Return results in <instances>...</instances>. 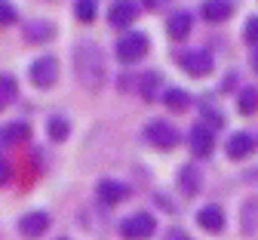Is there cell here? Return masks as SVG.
<instances>
[{
	"instance_id": "cell-1",
	"label": "cell",
	"mask_w": 258,
	"mask_h": 240,
	"mask_svg": "<svg viewBox=\"0 0 258 240\" xmlns=\"http://www.w3.org/2000/svg\"><path fill=\"white\" fill-rule=\"evenodd\" d=\"M71 62H74V77L83 89L89 92H99L108 80V62H105V53L99 43L92 40H77L74 43V53H71Z\"/></svg>"
},
{
	"instance_id": "cell-2",
	"label": "cell",
	"mask_w": 258,
	"mask_h": 240,
	"mask_svg": "<svg viewBox=\"0 0 258 240\" xmlns=\"http://www.w3.org/2000/svg\"><path fill=\"white\" fill-rule=\"evenodd\" d=\"M148 46H151V37L145 31H126L117 40V59L123 65H136L139 59L148 56Z\"/></svg>"
},
{
	"instance_id": "cell-3",
	"label": "cell",
	"mask_w": 258,
	"mask_h": 240,
	"mask_svg": "<svg viewBox=\"0 0 258 240\" xmlns=\"http://www.w3.org/2000/svg\"><path fill=\"white\" fill-rule=\"evenodd\" d=\"M142 135H145V142L151 148H157V151H172L178 145V129L172 123H166V120H151Z\"/></svg>"
},
{
	"instance_id": "cell-4",
	"label": "cell",
	"mask_w": 258,
	"mask_h": 240,
	"mask_svg": "<svg viewBox=\"0 0 258 240\" xmlns=\"http://www.w3.org/2000/svg\"><path fill=\"white\" fill-rule=\"evenodd\" d=\"M157 231V222L151 213H129L120 222V237L123 240H151Z\"/></svg>"
},
{
	"instance_id": "cell-5",
	"label": "cell",
	"mask_w": 258,
	"mask_h": 240,
	"mask_svg": "<svg viewBox=\"0 0 258 240\" xmlns=\"http://www.w3.org/2000/svg\"><path fill=\"white\" fill-rule=\"evenodd\" d=\"M28 77H31V83H34L37 89H49L58 80V62L52 56L34 59V62H31V68H28Z\"/></svg>"
},
{
	"instance_id": "cell-6",
	"label": "cell",
	"mask_w": 258,
	"mask_h": 240,
	"mask_svg": "<svg viewBox=\"0 0 258 240\" xmlns=\"http://www.w3.org/2000/svg\"><path fill=\"white\" fill-rule=\"evenodd\" d=\"M178 62H181V71L187 77H206L212 71V53L209 50H187L178 56Z\"/></svg>"
},
{
	"instance_id": "cell-7",
	"label": "cell",
	"mask_w": 258,
	"mask_h": 240,
	"mask_svg": "<svg viewBox=\"0 0 258 240\" xmlns=\"http://www.w3.org/2000/svg\"><path fill=\"white\" fill-rule=\"evenodd\" d=\"M187 148L194 151V157H212V151H215L212 126H206V123L190 126V129H187Z\"/></svg>"
},
{
	"instance_id": "cell-8",
	"label": "cell",
	"mask_w": 258,
	"mask_h": 240,
	"mask_svg": "<svg viewBox=\"0 0 258 240\" xmlns=\"http://www.w3.org/2000/svg\"><path fill=\"white\" fill-rule=\"evenodd\" d=\"M136 19H139V7H136V0H114L111 10H108V25H111V28H117V31L129 28Z\"/></svg>"
},
{
	"instance_id": "cell-9",
	"label": "cell",
	"mask_w": 258,
	"mask_h": 240,
	"mask_svg": "<svg viewBox=\"0 0 258 240\" xmlns=\"http://www.w3.org/2000/svg\"><path fill=\"white\" fill-rule=\"evenodd\" d=\"M95 194H99V200L105 203V207H117V203H123L129 197V185L117 182V179H102L99 185H95Z\"/></svg>"
},
{
	"instance_id": "cell-10",
	"label": "cell",
	"mask_w": 258,
	"mask_h": 240,
	"mask_svg": "<svg viewBox=\"0 0 258 240\" xmlns=\"http://www.w3.org/2000/svg\"><path fill=\"white\" fill-rule=\"evenodd\" d=\"M197 225L206 234H221L224 231V210L218 207V203H206V207L197 213Z\"/></svg>"
},
{
	"instance_id": "cell-11",
	"label": "cell",
	"mask_w": 258,
	"mask_h": 240,
	"mask_svg": "<svg viewBox=\"0 0 258 240\" xmlns=\"http://www.w3.org/2000/svg\"><path fill=\"white\" fill-rule=\"evenodd\" d=\"M49 228V216L43 213V210H34V213H25L22 219H19V234L22 237H40L43 231Z\"/></svg>"
},
{
	"instance_id": "cell-12",
	"label": "cell",
	"mask_w": 258,
	"mask_h": 240,
	"mask_svg": "<svg viewBox=\"0 0 258 240\" xmlns=\"http://www.w3.org/2000/svg\"><path fill=\"white\" fill-rule=\"evenodd\" d=\"M22 34H25V43H49L55 37V25L46 19H31Z\"/></svg>"
},
{
	"instance_id": "cell-13",
	"label": "cell",
	"mask_w": 258,
	"mask_h": 240,
	"mask_svg": "<svg viewBox=\"0 0 258 240\" xmlns=\"http://www.w3.org/2000/svg\"><path fill=\"white\" fill-rule=\"evenodd\" d=\"M175 185L184 197H194L200 191V169L194 166V163H181L178 166V173H175Z\"/></svg>"
},
{
	"instance_id": "cell-14",
	"label": "cell",
	"mask_w": 258,
	"mask_h": 240,
	"mask_svg": "<svg viewBox=\"0 0 258 240\" xmlns=\"http://www.w3.org/2000/svg\"><path fill=\"white\" fill-rule=\"evenodd\" d=\"M136 89L142 92V99H145V102H157L160 95H163V74L151 68V71H145V74L139 77Z\"/></svg>"
},
{
	"instance_id": "cell-15",
	"label": "cell",
	"mask_w": 258,
	"mask_h": 240,
	"mask_svg": "<svg viewBox=\"0 0 258 240\" xmlns=\"http://www.w3.org/2000/svg\"><path fill=\"white\" fill-rule=\"evenodd\" d=\"M224 151H228L231 160H243L246 154L255 151V135L252 132H234L228 139V145H224Z\"/></svg>"
},
{
	"instance_id": "cell-16",
	"label": "cell",
	"mask_w": 258,
	"mask_h": 240,
	"mask_svg": "<svg viewBox=\"0 0 258 240\" xmlns=\"http://www.w3.org/2000/svg\"><path fill=\"white\" fill-rule=\"evenodd\" d=\"M200 13L206 22H228L234 16V0H203Z\"/></svg>"
},
{
	"instance_id": "cell-17",
	"label": "cell",
	"mask_w": 258,
	"mask_h": 240,
	"mask_svg": "<svg viewBox=\"0 0 258 240\" xmlns=\"http://www.w3.org/2000/svg\"><path fill=\"white\" fill-rule=\"evenodd\" d=\"M31 139V126L25 120H13L0 129V145H22Z\"/></svg>"
},
{
	"instance_id": "cell-18",
	"label": "cell",
	"mask_w": 258,
	"mask_h": 240,
	"mask_svg": "<svg viewBox=\"0 0 258 240\" xmlns=\"http://www.w3.org/2000/svg\"><path fill=\"white\" fill-rule=\"evenodd\" d=\"M190 28H194V16H190V13H172V16L166 19V31H169L172 40H187Z\"/></svg>"
},
{
	"instance_id": "cell-19",
	"label": "cell",
	"mask_w": 258,
	"mask_h": 240,
	"mask_svg": "<svg viewBox=\"0 0 258 240\" xmlns=\"http://www.w3.org/2000/svg\"><path fill=\"white\" fill-rule=\"evenodd\" d=\"M19 95V80L13 74H0V111H7Z\"/></svg>"
},
{
	"instance_id": "cell-20",
	"label": "cell",
	"mask_w": 258,
	"mask_h": 240,
	"mask_svg": "<svg viewBox=\"0 0 258 240\" xmlns=\"http://www.w3.org/2000/svg\"><path fill=\"white\" fill-rule=\"evenodd\" d=\"M46 132H49L52 142H64V139L71 135V120L61 117V114H52V117L46 120Z\"/></svg>"
},
{
	"instance_id": "cell-21",
	"label": "cell",
	"mask_w": 258,
	"mask_h": 240,
	"mask_svg": "<svg viewBox=\"0 0 258 240\" xmlns=\"http://www.w3.org/2000/svg\"><path fill=\"white\" fill-rule=\"evenodd\" d=\"M163 105L166 108H172V111H184L187 105H190V92H184V89H178V86H169V89H163Z\"/></svg>"
},
{
	"instance_id": "cell-22",
	"label": "cell",
	"mask_w": 258,
	"mask_h": 240,
	"mask_svg": "<svg viewBox=\"0 0 258 240\" xmlns=\"http://www.w3.org/2000/svg\"><path fill=\"white\" fill-rule=\"evenodd\" d=\"M237 111L240 114H255L258 111V86H246L237 92Z\"/></svg>"
},
{
	"instance_id": "cell-23",
	"label": "cell",
	"mask_w": 258,
	"mask_h": 240,
	"mask_svg": "<svg viewBox=\"0 0 258 240\" xmlns=\"http://www.w3.org/2000/svg\"><path fill=\"white\" fill-rule=\"evenodd\" d=\"M74 16L83 25L95 22V16H99V0H77V4H74Z\"/></svg>"
},
{
	"instance_id": "cell-24",
	"label": "cell",
	"mask_w": 258,
	"mask_h": 240,
	"mask_svg": "<svg viewBox=\"0 0 258 240\" xmlns=\"http://www.w3.org/2000/svg\"><path fill=\"white\" fill-rule=\"evenodd\" d=\"M255 219H258V197H249L243 203V231L246 234L255 231Z\"/></svg>"
},
{
	"instance_id": "cell-25",
	"label": "cell",
	"mask_w": 258,
	"mask_h": 240,
	"mask_svg": "<svg viewBox=\"0 0 258 240\" xmlns=\"http://www.w3.org/2000/svg\"><path fill=\"white\" fill-rule=\"evenodd\" d=\"M200 111H203V117H206V123H212V129H218V126H224V117H221V111H218L215 105H209V102H203V105H200Z\"/></svg>"
},
{
	"instance_id": "cell-26",
	"label": "cell",
	"mask_w": 258,
	"mask_h": 240,
	"mask_svg": "<svg viewBox=\"0 0 258 240\" xmlns=\"http://www.w3.org/2000/svg\"><path fill=\"white\" fill-rule=\"evenodd\" d=\"M16 19H19L16 7L10 4V0H0V25H13Z\"/></svg>"
},
{
	"instance_id": "cell-27",
	"label": "cell",
	"mask_w": 258,
	"mask_h": 240,
	"mask_svg": "<svg viewBox=\"0 0 258 240\" xmlns=\"http://www.w3.org/2000/svg\"><path fill=\"white\" fill-rule=\"evenodd\" d=\"M243 34H246V40H249L252 46H258V16H252V19L246 22V31H243Z\"/></svg>"
},
{
	"instance_id": "cell-28",
	"label": "cell",
	"mask_w": 258,
	"mask_h": 240,
	"mask_svg": "<svg viewBox=\"0 0 258 240\" xmlns=\"http://www.w3.org/2000/svg\"><path fill=\"white\" fill-rule=\"evenodd\" d=\"M10 176H13V166H10L7 160H0V185H7Z\"/></svg>"
},
{
	"instance_id": "cell-29",
	"label": "cell",
	"mask_w": 258,
	"mask_h": 240,
	"mask_svg": "<svg viewBox=\"0 0 258 240\" xmlns=\"http://www.w3.org/2000/svg\"><path fill=\"white\" fill-rule=\"evenodd\" d=\"M166 240H190V237H187L181 228H169V231H166Z\"/></svg>"
},
{
	"instance_id": "cell-30",
	"label": "cell",
	"mask_w": 258,
	"mask_h": 240,
	"mask_svg": "<svg viewBox=\"0 0 258 240\" xmlns=\"http://www.w3.org/2000/svg\"><path fill=\"white\" fill-rule=\"evenodd\" d=\"M142 4H145L148 10H160V7H163V4H166V0H142Z\"/></svg>"
},
{
	"instance_id": "cell-31",
	"label": "cell",
	"mask_w": 258,
	"mask_h": 240,
	"mask_svg": "<svg viewBox=\"0 0 258 240\" xmlns=\"http://www.w3.org/2000/svg\"><path fill=\"white\" fill-rule=\"evenodd\" d=\"M252 68H255V71H258V46L252 50Z\"/></svg>"
},
{
	"instance_id": "cell-32",
	"label": "cell",
	"mask_w": 258,
	"mask_h": 240,
	"mask_svg": "<svg viewBox=\"0 0 258 240\" xmlns=\"http://www.w3.org/2000/svg\"><path fill=\"white\" fill-rule=\"evenodd\" d=\"M61 240H64V237H61Z\"/></svg>"
}]
</instances>
